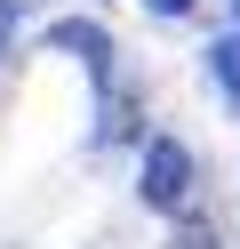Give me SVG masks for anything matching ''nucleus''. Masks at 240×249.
Listing matches in <instances>:
<instances>
[{"label": "nucleus", "mask_w": 240, "mask_h": 249, "mask_svg": "<svg viewBox=\"0 0 240 249\" xmlns=\"http://www.w3.org/2000/svg\"><path fill=\"white\" fill-rule=\"evenodd\" d=\"M56 49H72L80 65H96V72H104V49H112V40L96 33V24H56Z\"/></svg>", "instance_id": "2"}, {"label": "nucleus", "mask_w": 240, "mask_h": 249, "mask_svg": "<svg viewBox=\"0 0 240 249\" xmlns=\"http://www.w3.org/2000/svg\"><path fill=\"white\" fill-rule=\"evenodd\" d=\"M8 33H16V24H8V0H0V56H8Z\"/></svg>", "instance_id": "5"}, {"label": "nucleus", "mask_w": 240, "mask_h": 249, "mask_svg": "<svg viewBox=\"0 0 240 249\" xmlns=\"http://www.w3.org/2000/svg\"><path fill=\"white\" fill-rule=\"evenodd\" d=\"M144 8H152V17H192L200 0H144Z\"/></svg>", "instance_id": "4"}, {"label": "nucleus", "mask_w": 240, "mask_h": 249, "mask_svg": "<svg viewBox=\"0 0 240 249\" xmlns=\"http://www.w3.org/2000/svg\"><path fill=\"white\" fill-rule=\"evenodd\" d=\"M144 201H152V209H184L192 201V153L176 145V137H152V145H144Z\"/></svg>", "instance_id": "1"}, {"label": "nucleus", "mask_w": 240, "mask_h": 249, "mask_svg": "<svg viewBox=\"0 0 240 249\" xmlns=\"http://www.w3.org/2000/svg\"><path fill=\"white\" fill-rule=\"evenodd\" d=\"M208 72H216V81H224V89L240 97V33H224L216 49H208Z\"/></svg>", "instance_id": "3"}, {"label": "nucleus", "mask_w": 240, "mask_h": 249, "mask_svg": "<svg viewBox=\"0 0 240 249\" xmlns=\"http://www.w3.org/2000/svg\"><path fill=\"white\" fill-rule=\"evenodd\" d=\"M232 17H240V0H232Z\"/></svg>", "instance_id": "6"}]
</instances>
